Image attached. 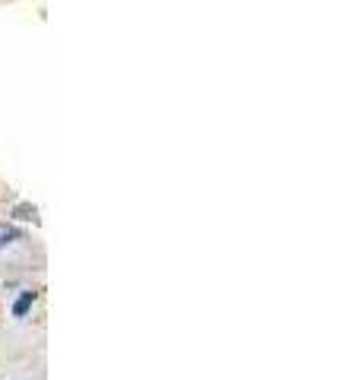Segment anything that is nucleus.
<instances>
[{
	"label": "nucleus",
	"mask_w": 361,
	"mask_h": 380,
	"mask_svg": "<svg viewBox=\"0 0 361 380\" xmlns=\"http://www.w3.org/2000/svg\"><path fill=\"white\" fill-rule=\"evenodd\" d=\"M32 301H35V292H23V295L16 298V305H13V317H25V314H29Z\"/></svg>",
	"instance_id": "nucleus-1"
},
{
	"label": "nucleus",
	"mask_w": 361,
	"mask_h": 380,
	"mask_svg": "<svg viewBox=\"0 0 361 380\" xmlns=\"http://www.w3.org/2000/svg\"><path fill=\"white\" fill-rule=\"evenodd\" d=\"M35 209L32 206H16V219H32Z\"/></svg>",
	"instance_id": "nucleus-2"
},
{
	"label": "nucleus",
	"mask_w": 361,
	"mask_h": 380,
	"mask_svg": "<svg viewBox=\"0 0 361 380\" xmlns=\"http://www.w3.org/2000/svg\"><path fill=\"white\" fill-rule=\"evenodd\" d=\"M13 238H16V232H3V235H0V248H3V244H10Z\"/></svg>",
	"instance_id": "nucleus-3"
}]
</instances>
